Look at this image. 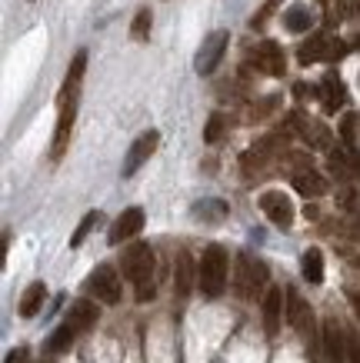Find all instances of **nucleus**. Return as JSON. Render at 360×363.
<instances>
[{"label": "nucleus", "instance_id": "nucleus-26", "mask_svg": "<svg viewBox=\"0 0 360 363\" xmlns=\"http://www.w3.org/2000/svg\"><path fill=\"white\" fill-rule=\"evenodd\" d=\"M97 223H100V210H90L87 217L80 220V227H77V230H74V237H70V247H80V243L87 240V233L94 230Z\"/></svg>", "mask_w": 360, "mask_h": 363}, {"label": "nucleus", "instance_id": "nucleus-28", "mask_svg": "<svg viewBox=\"0 0 360 363\" xmlns=\"http://www.w3.org/2000/svg\"><path fill=\"white\" fill-rule=\"evenodd\" d=\"M224 130H227V117H224V113H214V117L207 121V127H204V140L217 143L220 137H224Z\"/></svg>", "mask_w": 360, "mask_h": 363}, {"label": "nucleus", "instance_id": "nucleus-27", "mask_svg": "<svg viewBox=\"0 0 360 363\" xmlns=\"http://www.w3.org/2000/svg\"><path fill=\"white\" fill-rule=\"evenodd\" d=\"M151 23H153V17H151V11L143 7V11H137V17H133V23H131V37L133 40H147L151 37Z\"/></svg>", "mask_w": 360, "mask_h": 363}, {"label": "nucleus", "instance_id": "nucleus-3", "mask_svg": "<svg viewBox=\"0 0 360 363\" xmlns=\"http://www.w3.org/2000/svg\"><path fill=\"white\" fill-rule=\"evenodd\" d=\"M267 286V267L253 260L251 253H237V270H234V294L240 300H257Z\"/></svg>", "mask_w": 360, "mask_h": 363}, {"label": "nucleus", "instance_id": "nucleus-31", "mask_svg": "<svg viewBox=\"0 0 360 363\" xmlns=\"http://www.w3.org/2000/svg\"><path fill=\"white\" fill-rule=\"evenodd\" d=\"M357 170H360V167H357Z\"/></svg>", "mask_w": 360, "mask_h": 363}, {"label": "nucleus", "instance_id": "nucleus-22", "mask_svg": "<svg viewBox=\"0 0 360 363\" xmlns=\"http://www.w3.org/2000/svg\"><path fill=\"white\" fill-rule=\"evenodd\" d=\"M300 270H304V280L310 284H324V253L317 250V247H307L304 257H300Z\"/></svg>", "mask_w": 360, "mask_h": 363}, {"label": "nucleus", "instance_id": "nucleus-23", "mask_svg": "<svg viewBox=\"0 0 360 363\" xmlns=\"http://www.w3.org/2000/svg\"><path fill=\"white\" fill-rule=\"evenodd\" d=\"M320 97H324V111L337 113V107L344 104V84H340L337 77H327L320 84Z\"/></svg>", "mask_w": 360, "mask_h": 363}, {"label": "nucleus", "instance_id": "nucleus-21", "mask_svg": "<svg viewBox=\"0 0 360 363\" xmlns=\"http://www.w3.org/2000/svg\"><path fill=\"white\" fill-rule=\"evenodd\" d=\"M84 70H87V50H77L70 67H67V80H64V90H60V97H70L80 90V80H84Z\"/></svg>", "mask_w": 360, "mask_h": 363}, {"label": "nucleus", "instance_id": "nucleus-16", "mask_svg": "<svg viewBox=\"0 0 360 363\" xmlns=\"http://www.w3.org/2000/svg\"><path fill=\"white\" fill-rule=\"evenodd\" d=\"M194 264H190V253L187 250H180L177 253V260H174V294L180 300L187 297V294H190V290H194Z\"/></svg>", "mask_w": 360, "mask_h": 363}, {"label": "nucleus", "instance_id": "nucleus-7", "mask_svg": "<svg viewBox=\"0 0 360 363\" xmlns=\"http://www.w3.org/2000/svg\"><path fill=\"white\" fill-rule=\"evenodd\" d=\"M157 143H160V133H157V130H143L141 137L131 143V150H127V157H124V170H120V174H124V177L137 174V170H141V167L153 157Z\"/></svg>", "mask_w": 360, "mask_h": 363}, {"label": "nucleus", "instance_id": "nucleus-18", "mask_svg": "<svg viewBox=\"0 0 360 363\" xmlns=\"http://www.w3.org/2000/svg\"><path fill=\"white\" fill-rule=\"evenodd\" d=\"M284 27L290 33H307L310 27H314V13H310V7L307 4H290L284 11Z\"/></svg>", "mask_w": 360, "mask_h": 363}, {"label": "nucleus", "instance_id": "nucleus-4", "mask_svg": "<svg viewBox=\"0 0 360 363\" xmlns=\"http://www.w3.org/2000/svg\"><path fill=\"white\" fill-rule=\"evenodd\" d=\"M287 323L300 333L304 343H314L317 337V320H314V310L304 303V297L297 290H287Z\"/></svg>", "mask_w": 360, "mask_h": 363}, {"label": "nucleus", "instance_id": "nucleus-12", "mask_svg": "<svg viewBox=\"0 0 360 363\" xmlns=\"http://www.w3.org/2000/svg\"><path fill=\"white\" fill-rule=\"evenodd\" d=\"M141 227H143V210L141 207H127L117 220H114V227H110V233H107V240L117 247V243L137 237V233H141Z\"/></svg>", "mask_w": 360, "mask_h": 363}, {"label": "nucleus", "instance_id": "nucleus-8", "mask_svg": "<svg viewBox=\"0 0 360 363\" xmlns=\"http://www.w3.org/2000/svg\"><path fill=\"white\" fill-rule=\"evenodd\" d=\"M347 54V47L337 44L327 33H314L304 47H300V64H317V60H337Z\"/></svg>", "mask_w": 360, "mask_h": 363}, {"label": "nucleus", "instance_id": "nucleus-14", "mask_svg": "<svg viewBox=\"0 0 360 363\" xmlns=\"http://www.w3.org/2000/svg\"><path fill=\"white\" fill-rule=\"evenodd\" d=\"M294 123H297V130H300V137H304L310 147H317V150H330L334 137H330V130L320 121H307L304 113H297Z\"/></svg>", "mask_w": 360, "mask_h": 363}, {"label": "nucleus", "instance_id": "nucleus-17", "mask_svg": "<svg viewBox=\"0 0 360 363\" xmlns=\"http://www.w3.org/2000/svg\"><path fill=\"white\" fill-rule=\"evenodd\" d=\"M294 190L304 194V197H324V194H327V180L307 167V170H297L294 174Z\"/></svg>", "mask_w": 360, "mask_h": 363}, {"label": "nucleus", "instance_id": "nucleus-24", "mask_svg": "<svg viewBox=\"0 0 360 363\" xmlns=\"http://www.w3.org/2000/svg\"><path fill=\"white\" fill-rule=\"evenodd\" d=\"M77 337H80V330H74V327H70V323L64 320V323H60V327L54 330V337H50V343H47V347H50V353H60V350H67V347H70Z\"/></svg>", "mask_w": 360, "mask_h": 363}, {"label": "nucleus", "instance_id": "nucleus-29", "mask_svg": "<svg viewBox=\"0 0 360 363\" xmlns=\"http://www.w3.org/2000/svg\"><path fill=\"white\" fill-rule=\"evenodd\" d=\"M347 360L350 363H360V340H357V337H350V340H347Z\"/></svg>", "mask_w": 360, "mask_h": 363}, {"label": "nucleus", "instance_id": "nucleus-5", "mask_svg": "<svg viewBox=\"0 0 360 363\" xmlns=\"http://www.w3.org/2000/svg\"><path fill=\"white\" fill-rule=\"evenodd\" d=\"M227 40H230V33L227 30H214L200 44V50H197V60H194V70L204 77V74H214L220 67V60H224V54H227Z\"/></svg>", "mask_w": 360, "mask_h": 363}, {"label": "nucleus", "instance_id": "nucleus-13", "mask_svg": "<svg viewBox=\"0 0 360 363\" xmlns=\"http://www.w3.org/2000/svg\"><path fill=\"white\" fill-rule=\"evenodd\" d=\"M280 317H284V294H280L277 286H271V290L263 294V330H267V337H277Z\"/></svg>", "mask_w": 360, "mask_h": 363}, {"label": "nucleus", "instance_id": "nucleus-11", "mask_svg": "<svg viewBox=\"0 0 360 363\" xmlns=\"http://www.w3.org/2000/svg\"><path fill=\"white\" fill-rule=\"evenodd\" d=\"M253 64H257V70L261 74H267V77H280L284 74V50H280V44H273V40H261L257 44V50H253Z\"/></svg>", "mask_w": 360, "mask_h": 363}, {"label": "nucleus", "instance_id": "nucleus-6", "mask_svg": "<svg viewBox=\"0 0 360 363\" xmlns=\"http://www.w3.org/2000/svg\"><path fill=\"white\" fill-rule=\"evenodd\" d=\"M74 117H77V94L60 97V117H57L54 147H50V157H54V160H60V157L67 154V143H70V133H74Z\"/></svg>", "mask_w": 360, "mask_h": 363}, {"label": "nucleus", "instance_id": "nucleus-20", "mask_svg": "<svg viewBox=\"0 0 360 363\" xmlns=\"http://www.w3.org/2000/svg\"><path fill=\"white\" fill-rule=\"evenodd\" d=\"M44 300H47V286L44 284H31L21 294V303H17L21 317H37V313H40V307H44Z\"/></svg>", "mask_w": 360, "mask_h": 363}, {"label": "nucleus", "instance_id": "nucleus-9", "mask_svg": "<svg viewBox=\"0 0 360 363\" xmlns=\"http://www.w3.org/2000/svg\"><path fill=\"white\" fill-rule=\"evenodd\" d=\"M261 210L267 213V220L273 223V227H280V230H287L290 223H294V203H290V197L287 194H280V190H267L261 197Z\"/></svg>", "mask_w": 360, "mask_h": 363}, {"label": "nucleus", "instance_id": "nucleus-30", "mask_svg": "<svg viewBox=\"0 0 360 363\" xmlns=\"http://www.w3.org/2000/svg\"><path fill=\"white\" fill-rule=\"evenodd\" d=\"M23 360H27V350H23V347H21V350L7 353V363H23Z\"/></svg>", "mask_w": 360, "mask_h": 363}, {"label": "nucleus", "instance_id": "nucleus-2", "mask_svg": "<svg viewBox=\"0 0 360 363\" xmlns=\"http://www.w3.org/2000/svg\"><path fill=\"white\" fill-rule=\"evenodd\" d=\"M227 270H230L227 250L220 243H210L204 257H200V267H197V284L204 290V297H220L227 290Z\"/></svg>", "mask_w": 360, "mask_h": 363}, {"label": "nucleus", "instance_id": "nucleus-19", "mask_svg": "<svg viewBox=\"0 0 360 363\" xmlns=\"http://www.w3.org/2000/svg\"><path fill=\"white\" fill-rule=\"evenodd\" d=\"M67 323L74 327V330H87V327H94L97 323V307L90 303V300H77L74 307H70V313H67Z\"/></svg>", "mask_w": 360, "mask_h": 363}, {"label": "nucleus", "instance_id": "nucleus-15", "mask_svg": "<svg viewBox=\"0 0 360 363\" xmlns=\"http://www.w3.org/2000/svg\"><path fill=\"white\" fill-rule=\"evenodd\" d=\"M324 357L327 363L347 360V343H344V330L337 327V320H324Z\"/></svg>", "mask_w": 360, "mask_h": 363}, {"label": "nucleus", "instance_id": "nucleus-10", "mask_svg": "<svg viewBox=\"0 0 360 363\" xmlns=\"http://www.w3.org/2000/svg\"><path fill=\"white\" fill-rule=\"evenodd\" d=\"M90 294L104 303H117L120 300V280H117V270L110 264H100L94 274H90Z\"/></svg>", "mask_w": 360, "mask_h": 363}, {"label": "nucleus", "instance_id": "nucleus-25", "mask_svg": "<svg viewBox=\"0 0 360 363\" xmlns=\"http://www.w3.org/2000/svg\"><path fill=\"white\" fill-rule=\"evenodd\" d=\"M194 217L197 220H220V217H227V207L220 200H204V203H194Z\"/></svg>", "mask_w": 360, "mask_h": 363}, {"label": "nucleus", "instance_id": "nucleus-1", "mask_svg": "<svg viewBox=\"0 0 360 363\" xmlns=\"http://www.w3.org/2000/svg\"><path fill=\"white\" fill-rule=\"evenodd\" d=\"M124 277L133 284L141 303L153 297V250L147 243H131L124 250Z\"/></svg>", "mask_w": 360, "mask_h": 363}]
</instances>
